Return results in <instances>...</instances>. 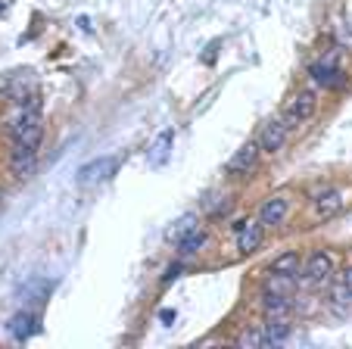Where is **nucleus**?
Here are the masks:
<instances>
[{"mask_svg": "<svg viewBox=\"0 0 352 349\" xmlns=\"http://www.w3.org/2000/svg\"><path fill=\"white\" fill-rule=\"evenodd\" d=\"M172 144H175V131H172V128L160 131V138L150 144V153H146V165H150V169H162V165L168 162V156H172Z\"/></svg>", "mask_w": 352, "mask_h": 349, "instance_id": "obj_5", "label": "nucleus"}, {"mask_svg": "<svg viewBox=\"0 0 352 349\" xmlns=\"http://www.w3.org/2000/svg\"><path fill=\"white\" fill-rule=\"evenodd\" d=\"M309 75H312L318 85H324V87H340L343 85V72H340V66H337V56H327V60L315 63V66L309 69Z\"/></svg>", "mask_w": 352, "mask_h": 349, "instance_id": "obj_6", "label": "nucleus"}, {"mask_svg": "<svg viewBox=\"0 0 352 349\" xmlns=\"http://www.w3.org/2000/svg\"><path fill=\"white\" fill-rule=\"evenodd\" d=\"M284 140H287V125L284 122H268V125H262V131H259V150H265V153H278L280 147H284Z\"/></svg>", "mask_w": 352, "mask_h": 349, "instance_id": "obj_7", "label": "nucleus"}, {"mask_svg": "<svg viewBox=\"0 0 352 349\" xmlns=\"http://www.w3.org/2000/svg\"><path fill=\"white\" fill-rule=\"evenodd\" d=\"M237 346H265V334L262 330H243V334L237 337Z\"/></svg>", "mask_w": 352, "mask_h": 349, "instance_id": "obj_18", "label": "nucleus"}, {"mask_svg": "<svg viewBox=\"0 0 352 349\" xmlns=\"http://www.w3.org/2000/svg\"><path fill=\"white\" fill-rule=\"evenodd\" d=\"M259 153H262L259 144H243L228 159V171H231V175H250V171L256 169V162H259Z\"/></svg>", "mask_w": 352, "mask_h": 349, "instance_id": "obj_4", "label": "nucleus"}, {"mask_svg": "<svg viewBox=\"0 0 352 349\" xmlns=\"http://www.w3.org/2000/svg\"><path fill=\"white\" fill-rule=\"evenodd\" d=\"M160 318L168 324V321H175V312H172V309H162V315H160Z\"/></svg>", "mask_w": 352, "mask_h": 349, "instance_id": "obj_26", "label": "nucleus"}, {"mask_svg": "<svg viewBox=\"0 0 352 349\" xmlns=\"http://www.w3.org/2000/svg\"><path fill=\"white\" fill-rule=\"evenodd\" d=\"M7 330H10V337H13V340L25 343V340H32V337L38 334L41 328H38V318H34L32 312H16V315L10 318Z\"/></svg>", "mask_w": 352, "mask_h": 349, "instance_id": "obj_8", "label": "nucleus"}, {"mask_svg": "<svg viewBox=\"0 0 352 349\" xmlns=\"http://www.w3.org/2000/svg\"><path fill=\"white\" fill-rule=\"evenodd\" d=\"M343 209V197H340V191H324L315 197V215L318 218H331L337 215V212Z\"/></svg>", "mask_w": 352, "mask_h": 349, "instance_id": "obj_13", "label": "nucleus"}, {"mask_svg": "<svg viewBox=\"0 0 352 349\" xmlns=\"http://www.w3.org/2000/svg\"><path fill=\"white\" fill-rule=\"evenodd\" d=\"M337 41L343 47H352V32H349V25H340L337 28Z\"/></svg>", "mask_w": 352, "mask_h": 349, "instance_id": "obj_23", "label": "nucleus"}, {"mask_svg": "<svg viewBox=\"0 0 352 349\" xmlns=\"http://www.w3.org/2000/svg\"><path fill=\"white\" fill-rule=\"evenodd\" d=\"M0 13H3V0H0Z\"/></svg>", "mask_w": 352, "mask_h": 349, "instance_id": "obj_27", "label": "nucleus"}, {"mask_svg": "<svg viewBox=\"0 0 352 349\" xmlns=\"http://www.w3.org/2000/svg\"><path fill=\"white\" fill-rule=\"evenodd\" d=\"M34 165H38V150H28V147H16L13 150V159H10V169H13V175H19V178H28L34 171Z\"/></svg>", "mask_w": 352, "mask_h": 349, "instance_id": "obj_12", "label": "nucleus"}, {"mask_svg": "<svg viewBox=\"0 0 352 349\" xmlns=\"http://www.w3.org/2000/svg\"><path fill=\"white\" fill-rule=\"evenodd\" d=\"M340 281H343V284H346V290H349V293H352V268H346Z\"/></svg>", "mask_w": 352, "mask_h": 349, "instance_id": "obj_24", "label": "nucleus"}, {"mask_svg": "<svg viewBox=\"0 0 352 349\" xmlns=\"http://www.w3.org/2000/svg\"><path fill=\"white\" fill-rule=\"evenodd\" d=\"M215 56H219V41H212V44L206 47V53H203V63H206V66H212Z\"/></svg>", "mask_w": 352, "mask_h": 349, "instance_id": "obj_22", "label": "nucleus"}, {"mask_svg": "<svg viewBox=\"0 0 352 349\" xmlns=\"http://www.w3.org/2000/svg\"><path fill=\"white\" fill-rule=\"evenodd\" d=\"M293 287V277L290 275H274L272 281H268V287L265 290H272V293H284L287 297V290Z\"/></svg>", "mask_w": 352, "mask_h": 349, "instance_id": "obj_19", "label": "nucleus"}, {"mask_svg": "<svg viewBox=\"0 0 352 349\" xmlns=\"http://www.w3.org/2000/svg\"><path fill=\"white\" fill-rule=\"evenodd\" d=\"M287 212H290L287 197H272V200H265V206L259 209V222L262 224H284Z\"/></svg>", "mask_w": 352, "mask_h": 349, "instance_id": "obj_11", "label": "nucleus"}, {"mask_svg": "<svg viewBox=\"0 0 352 349\" xmlns=\"http://www.w3.org/2000/svg\"><path fill=\"white\" fill-rule=\"evenodd\" d=\"M203 246H206V231H199V228L187 231L184 237H178V250H181V256H193V253H199Z\"/></svg>", "mask_w": 352, "mask_h": 349, "instance_id": "obj_15", "label": "nucleus"}, {"mask_svg": "<svg viewBox=\"0 0 352 349\" xmlns=\"http://www.w3.org/2000/svg\"><path fill=\"white\" fill-rule=\"evenodd\" d=\"M262 334H265V343H280V340H287V337H290V324H284V321H268L265 324V330H262Z\"/></svg>", "mask_w": 352, "mask_h": 349, "instance_id": "obj_17", "label": "nucleus"}, {"mask_svg": "<svg viewBox=\"0 0 352 349\" xmlns=\"http://www.w3.org/2000/svg\"><path fill=\"white\" fill-rule=\"evenodd\" d=\"M116 169H119V159H116V156H100V159L87 162L85 169L78 171V184H85V187L103 184V181H109L116 175Z\"/></svg>", "mask_w": 352, "mask_h": 349, "instance_id": "obj_3", "label": "nucleus"}, {"mask_svg": "<svg viewBox=\"0 0 352 349\" xmlns=\"http://www.w3.org/2000/svg\"><path fill=\"white\" fill-rule=\"evenodd\" d=\"M315 106H318V100H315V94L312 91H299L296 97L290 100V103L284 106V125H287V131L290 128H299L302 122H309L315 116Z\"/></svg>", "mask_w": 352, "mask_h": 349, "instance_id": "obj_2", "label": "nucleus"}, {"mask_svg": "<svg viewBox=\"0 0 352 349\" xmlns=\"http://www.w3.org/2000/svg\"><path fill=\"white\" fill-rule=\"evenodd\" d=\"M331 299H333V303H337V306L352 303V293H349V290H346V284H343V281H337V284H333V287H331Z\"/></svg>", "mask_w": 352, "mask_h": 349, "instance_id": "obj_21", "label": "nucleus"}, {"mask_svg": "<svg viewBox=\"0 0 352 349\" xmlns=\"http://www.w3.org/2000/svg\"><path fill=\"white\" fill-rule=\"evenodd\" d=\"M181 275V265H172V268H168V275H166V284L172 281V277H178Z\"/></svg>", "mask_w": 352, "mask_h": 349, "instance_id": "obj_25", "label": "nucleus"}, {"mask_svg": "<svg viewBox=\"0 0 352 349\" xmlns=\"http://www.w3.org/2000/svg\"><path fill=\"white\" fill-rule=\"evenodd\" d=\"M262 312H265V318H284L287 312H290V299H287L284 293L265 290V297H262Z\"/></svg>", "mask_w": 352, "mask_h": 349, "instance_id": "obj_14", "label": "nucleus"}, {"mask_svg": "<svg viewBox=\"0 0 352 349\" xmlns=\"http://www.w3.org/2000/svg\"><path fill=\"white\" fill-rule=\"evenodd\" d=\"M41 138H44V125H41V112L38 109H25L22 106V116L13 122V140L16 147H28V150H38Z\"/></svg>", "mask_w": 352, "mask_h": 349, "instance_id": "obj_1", "label": "nucleus"}, {"mask_svg": "<svg viewBox=\"0 0 352 349\" xmlns=\"http://www.w3.org/2000/svg\"><path fill=\"white\" fill-rule=\"evenodd\" d=\"M331 271H333V259L327 256V253H312L306 268H302V277H306L309 284H318V281H324V277H331Z\"/></svg>", "mask_w": 352, "mask_h": 349, "instance_id": "obj_10", "label": "nucleus"}, {"mask_svg": "<svg viewBox=\"0 0 352 349\" xmlns=\"http://www.w3.org/2000/svg\"><path fill=\"white\" fill-rule=\"evenodd\" d=\"M262 237H265V234H262V224H256V222H240L237 224V250L246 253V256L259 250Z\"/></svg>", "mask_w": 352, "mask_h": 349, "instance_id": "obj_9", "label": "nucleus"}, {"mask_svg": "<svg viewBox=\"0 0 352 349\" xmlns=\"http://www.w3.org/2000/svg\"><path fill=\"white\" fill-rule=\"evenodd\" d=\"M299 265H302L299 253H280V256L272 262V275H290V277H296L299 275Z\"/></svg>", "mask_w": 352, "mask_h": 349, "instance_id": "obj_16", "label": "nucleus"}, {"mask_svg": "<svg viewBox=\"0 0 352 349\" xmlns=\"http://www.w3.org/2000/svg\"><path fill=\"white\" fill-rule=\"evenodd\" d=\"M193 228H197V218H193V215H184L178 224H175L172 231H168V237H175V240H178V237H184L187 231H193Z\"/></svg>", "mask_w": 352, "mask_h": 349, "instance_id": "obj_20", "label": "nucleus"}]
</instances>
